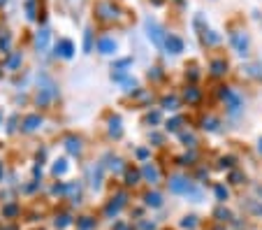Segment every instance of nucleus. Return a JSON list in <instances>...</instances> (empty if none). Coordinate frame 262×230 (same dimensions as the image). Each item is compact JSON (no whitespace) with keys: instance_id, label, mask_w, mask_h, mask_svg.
<instances>
[{"instance_id":"1","label":"nucleus","mask_w":262,"mask_h":230,"mask_svg":"<svg viewBox=\"0 0 262 230\" xmlns=\"http://www.w3.org/2000/svg\"><path fill=\"white\" fill-rule=\"evenodd\" d=\"M128 14L123 7H119L114 0H95L93 5V19L98 21L100 26H112V24H119L121 16Z\"/></svg>"},{"instance_id":"2","label":"nucleus","mask_w":262,"mask_h":230,"mask_svg":"<svg viewBox=\"0 0 262 230\" xmlns=\"http://www.w3.org/2000/svg\"><path fill=\"white\" fill-rule=\"evenodd\" d=\"M216 95H218V100L225 105V112H228L230 116H239L244 112V98L234 89H230V86H218Z\"/></svg>"},{"instance_id":"3","label":"nucleus","mask_w":262,"mask_h":230,"mask_svg":"<svg viewBox=\"0 0 262 230\" xmlns=\"http://www.w3.org/2000/svg\"><path fill=\"white\" fill-rule=\"evenodd\" d=\"M228 37H230V45H232V49L237 51L242 58H246V56L251 54V37H248V33L244 28H234V26H230Z\"/></svg>"},{"instance_id":"4","label":"nucleus","mask_w":262,"mask_h":230,"mask_svg":"<svg viewBox=\"0 0 262 230\" xmlns=\"http://www.w3.org/2000/svg\"><path fill=\"white\" fill-rule=\"evenodd\" d=\"M144 28H146V35H148V40L154 42L158 49H163L165 51V40H167V33H165V28L158 24V21L154 19V16H146L144 19Z\"/></svg>"},{"instance_id":"5","label":"nucleus","mask_w":262,"mask_h":230,"mask_svg":"<svg viewBox=\"0 0 262 230\" xmlns=\"http://www.w3.org/2000/svg\"><path fill=\"white\" fill-rule=\"evenodd\" d=\"M125 205H128V193H125V191H119V193L112 195L109 202L104 205V216H107V219H114V216H119V212L123 210Z\"/></svg>"},{"instance_id":"6","label":"nucleus","mask_w":262,"mask_h":230,"mask_svg":"<svg viewBox=\"0 0 262 230\" xmlns=\"http://www.w3.org/2000/svg\"><path fill=\"white\" fill-rule=\"evenodd\" d=\"M190 186H193V181H190L186 175H169V179H167V189H169V193L186 195V193H188Z\"/></svg>"},{"instance_id":"7","label":"nucleus","mask_w":262,"mask_h":230,"mask_svg":"<svg viewBox=\"0 0 262 230\" xmlns=\"http://www.w3.org/2000/svg\"><path fill=\"white\" fill-rule=\"evenodd\" d=\"M142 181H146V184H151V186H156V184H160V179H163V172H160V168L156 165L154 160H146V163H142Z\"/></svg>"},{"instance_id":"8","label":"nucleus","mask_w":262,"mask_h":230,"mask_svg":"<svg viewBox=\"0 0 262 230\" xmlns=\"http://www.w3.org/2000/svg\"><path fill=\"white\" fill-rule=\"evenodd\" d=\"M228 72H230V60L225 58V56H213V58L209 60V75H211L213 79H223Z\"/></svg>"},{"instance_id":"9","label":"nucleus","mask_w":262,"mask_h":230,"mask_svg":"<svg viewBox=\"0 0 262 230\" xmlns=\"http://www.w3.org/2000/svg\"><path fill=\"white\" fill-rule=\"evenodd\" d=\"M204 98V91L200 89L198 84H186V89L181 91V102H186L188 107H195L200 105Z\"/></svg>"},{"instance_id":"10","label":"nucleus","mask_w":262,"mask_h":230,"mask_svg":"<svg viewBox=\"0 0 262 230\" xmlns=\"http://www.w3.org/2000/svg\"><path fill=\"white\" fill-rule=\"evenodd\" d=\"M58 98L56 93H51L49 89H35V95H33V102H35V107H40V110H49L51 105H54V100Z\"/></svg>"},{"instance_id":"11","label":"nucleus","mask_w":262,"mask_h":230,"mask_svg":"<svg viewBox=\"0 0 262 230\" xmlns=\"http://www.w3.org/2000/svg\"><path fill=\"white\" fill-rule=\"evenodd\" d=\"M54 56L56 58L70 60L74 56V42L70 40V37H60V40L54 45Z\"/></svg>"},{"instance_id":"12","label":"nucleus","mask_w":262,"mask_h":230,"mask_svg":"<svg viewBox=\"0 0 262 230\" xmlns=\"http://www.w3.org/2000/svg\"><path fill=\"white\" fill-rule=\"evenodd\" d=\"M63 147L70 156H81L84 154V140H81L79 135H74V133H70V135L63 137Z\"/></svg>"},{"instance_id":"13","label":"nucleus","mask_w":262,"mask_h":230,"mask_svg":"<svg viewBox=\"0 0 262 230\" xmlns=\"http://www.w3.org/2000/svg\"><path fill=\"white\" fill-rule=\"evenodd\" d=\"M42 123H45V119H42V114H37V112H33V114H26L24 119H21V133H35V130H40Z\"/></svg>"},{"instance_id":"14","label":"nucleus","mask_w":262,"mask_h":230,"mask_svg":"<svg viewBox=\"0 0 262 230\" xmlns=\"http://www.w3.org/2000/svg\"><path fill=\"white\" fill-rule=\"evenodd\" d=\"M107 133L112 140H121L123 137V121L119 114H107Z\"/></svg>"},{"instance_id":"15","label":"nucleus","mask_w":262,"mask_h":230,"mask_svg":"<svg viewBox=\"0 0 262 230\" xmlns=\"http://www.w3.org/2000/svg\"><path fill=\"white\" fill-rule=\"evenodd\" d=\"M49 42H51V30H49V26L45 24L37 28V33H35V47H37L40 54H45V51L49 49Z\"/></svg>"},{"instance_id":"16","label":"nucleus","mask_w":262,"mask_h":230,"mask_svg":"<svg viewBox=\"0 0 262 230\" xmlns=\"http://www.w3.org/2000/svg\"><path fill=\"white\" fill-rule=\"evenodd\" d=\"M183 49H186V45H183V40H181V37H179V35H174V33H167V40H165V54L179 56Z\"/></svg>"},{"instance_id":"17","label":"nucleus","mask_w":262,"mask_h":230,"mask_svg":"<svg viewBox=\"0 0 262 230\" xmlns=\"http://www.w3.org/2000/svg\"><path fill=\"white\" fill-rule=\"evenodd\" d=\"M183 75H186L188 84H198V81L202 79V70H200L198 60H188V63H186V68H183Z\"/></svg>"},{"instance_id":"18","label":"nucleus","mask_w":262,"mask_h":230,"mask_svg":"<svg viewBox=\"0 0 262 230\" xmlns=\"http://www.w3.org/2000/svg\"><path fill=\"white\" fill-rule=\"evenodd\" d=\"M116 49H119V45H116L114 37L102 35V37L98 40V51H100L102 56H114V54H116Z\"/></svg>"},{"instance_id":"19","label":"nucleus","mask_w":262,"mask_h":230,"mask_svg":"<svg viewBox=\"0 0 262 230\" xmlns=\"http://www.w3.org/2000/svg\"><path fill=\"white\" fill-rule=\"evenodd\" d=\"M21 63H24V51H10V54L5 56V60H3L5 70H10V72H16V70H19Z\"/></svg>"},{"instance_id":"20","label":"nucleus","mask_w":262,"mask_h":230,"mask_svg":"<svg viewBox=\"0 0 262 230\" xmlns=\"http://www.w3.org/2000/svg\"><path fill=\"white\" fill-rule=\"evenodd\" d=\"M179 107H181V98L174 93H165L163 98H160V110L165 112H179Z\"/></svg>"},{"instance_id":"21","label":"nucleus","mask_w":262,"mask_h":230,"mask_svg":"<svg viewBox=\"0 0 262 230\" xmlns=\"http://www.w3.org/2000/svg\"><path fill=\"white\" fill-rule=\"evenodd\" d=\"M179 142H181L183 147H188V149L193 151V149H198V144H200V137L195 135V133H193V130H190V128H183L181 133H179Z\"/></svg>"},{"instance_id":"22","label":"nucleus","mask_w":262,"mask_h":230,"mask_svg":"<svg viewBox=\"0 0 262 230\" xmlns=\"http://www.w3.org/2000/svg\"><path fill=\"white\" fill-rule=\"evenodd\" d=\"M151 102H154V93L146 89H139L137 93L133 95V105L135 107H151Z\"/></svg>"},{"instance_id":"23","label":"nucleus","mask_w":262,"mask_h":230,"mask_svg":"<svg viewBox=\"0 0 262 230\" xmlns=\"http://www.w3.org/2000/svg\"><path fill=\"white\" fill-rule=\"evenodd\" d=\"M200 128L207 130V133H218V130H221V119L213 114H204L202 119H200Z\"/></svg>"},{"instance_id":"24","label":"nucleus","mask_w":262,"mask_h":230,"mask_svg":"<svg viewBox=\"0 0 262 230\" xmlns=\"http://www.w3.org/2000/svg\"><path fill=\"white\" fill-rule=\"evenodd\" d=\"M123 184L128 186V189H133V186H137L139 181H142V170L139 168H135V165H128V170L123 172Z\"/></svg>"},{"instance_id":"25","label":"nucleus","mask_w":262,"mask_h":230,"mask_svg":"<svg viewBox=\"0 0 262 230\" xmlns=\"http://www.w3.org/2000/svg\"><path fill=\"white\" fill-rule=\"evenodd\" d=\"M186 128V116H181V114H174L172 119H167L165 121V130H167V133H181V130Z\"/></svg>"},{"instance_id":"26","label":"nucleus","mask_w":262,"mask_h":230,"mask_svg":"<svg viewBox=\"0 0 262 230\" xmlns=\"http://www.w3.org/2000/svg\"><path fill=\"white\" fill-rule=\"evenodd\" d=\"M163 123V110H148L142 116V126H158Z\"/></svg>"},{"instance_id":"27","label":"nucleus","mask_w":262,"mask_h":230,"mask_svg":"<svg viewBox=\"0 0 262 230\" xmlns=\"http://www.w3.org/2000/svg\"><path fill=\"white\" fill-rule=\"evenodd\" d=\"M104 170H107V168L102 165V160H100V163H95V168H91V186H93V189H100Z\"/></svg>"},{"instance_id":"28","label":"nucleus","mask_w":262,"mask_h":230,"mask_svg":"<svg viewBox=\"0 0 262 230\" xmlns=\"http://www.w3.org/2000/svg\"><path fill=\"white\" fill-rule=\"evenodd\" d=\"M144 205L158 210V207H163V195H160L158 191H146V193H144Z\"/></svg>"},{"instance_id":"29","label":"nucleus","mask_w":262,"mask_h":230,"mask_svg":"<svg viewBox=\"0 0 262 230\" xmlns=\"http://www.w3.org/2000/svg\"><path fill=\"white\" fill-rule=\"evenodd\" d=\"M200 40H202L204 47H218V45H221V35H218L216 30H211V28L204 30L202 35H200Z\"/></svg>"},{"instance_id":"30","label":"nucleus","mask_w":262,"mask_h":230,"mask_svg":"<svg viewBox=\"0 0 262 230\" xmlns=\"http://www.w3.org/2000/svg\"><path fill=\"white\" fill-rule=\"evenodd\" d=\"M68 170H70L68 158H56V160H54V165H51V175H54L56 179H58V177H63Z\"/></svg>"},{"instance_id":"31","label":"nucleus","mask_w":262,"mask_h":230,"mask_svg":"<svg viewBox=\"0 0 262 230\" xmlns=\"http://www.w3.org/2000/svg\"><path fill=\"white\" fill-rule=\"evenodd\" d=\"M177 165H181V168H195V165H198V154H195V149L188 151V154L179 156V158H177Z\"/></svg>"},{"instance_id":"32","label":"nucleus","mask_w":262,"mask_h":230,"mask_svg":"<svg viewBox=\"0 0 262 230\" xmlns=\"http://www.w3.org/2000/svg\"><path fill=\"white\" fill-rule=\"evenodd\" d=\"M213 219H216L218 223H230V221L234 219V214L228 210V207L221 205V207H216V210H213Z\"/></svg>"},{"instance_id":"33","label":"nucleus","mask_w":262,"mask_h":230,"mask_svg":"<svg viewBox=\"0 0 262 230\" xmlns=\"http://www.w3.org/2000/svg\"><path fill=\"white\" fill-rule=\"evenodd\" d=\"M37 3H40V0H26V16H28L30 21H37V16H40Z\"/></svg>"},{"instance_id":"34","label":"nucleus","mask_w":262,"mask_h":230,"mask_svg":"<svg viewBox=\"0 0 262 230\" xmlns=\"http://www.w3.org/2000/svg\"><path fill=\"white\" fill-rule=\"evenodd\" d=\"M213 195H216V200L223 205V202L230 200V189L225 184H216V186H213Z\"/></svg>"},{"instance_id":"35","label":"nucleus","mask_w":262,"mask_h":230,"mask_svg":"<svg viewBox=\"0 0 262 230\" xmlns=\"http://www.w3.org/2000/svg\"><path fill=\"white\" fill-rule=\"evenodd\" d=\"M234 163H237V158L234 156H221V158L216 160V168L218 170H234Z\"/></svg>"},{"instance_id":"36","label":"nucleus","mask_w":262,"mask_h":230,"mask_svg":"<svg viewBox=\"0 0 262 230\" xmlns=\"http://www.w3.org/2000/svg\"><path fill=\"white\" fill-rule=\"evenodd\" d=\"M228 181H230L232 186H244V184H246V175H244L242 170H237V168H234V170H230Z\"/></svg>"},{"instance_id":"37","label":"nucleus","mask_w":262,"mask_h":230,"mask_svg":"<svg viewBox=\"0 0 262 230\" xmlns=\"http://www.w3.org/2000/svg\"><path fill=\"white\" fill-rule=\"evenodd\" d=\"M12 40H14V37H12L10 30H3V33H0V51L10 54L12 51Z\"/></svg>"},{"instance_id":"38","label":"nucleus","mask_w":262,"mask_h":230,"mask_svg":"<svg viewBox=\"0 0 262 230\" xmlns=\"http://www.w3.org/2000/svg\"><path fill=\"white\" fill-rule=\"evenodd\" d=\"M148 79L156 81V84H158V81H163L165 79V70L160 68V65H151V68H148Z\"/></svg>"},{"instance_id":"39","label":"nucleus","mask_w":262,"mask_h":230,"mask_svg":"<svg viewBox=\"0 0 262 230\" xmlns=\"http://www.w3.org/2000/svg\"><path fill=\"white\" fill-rule=\"evenodd\" d=\"M193 28H195V33H198V35H202L204 30H209V26H207V21H204L202 14H195L193 16Z\"/></svg>"},{"instance_id":"40","label":"nucleus","mask_w":262,"mask_h":230,"mask_svg":"<svg viewBox=\"0 0 262 230\" xmlns=\"http://www.w3.org/2000/svg\"><path fill=\"white\" fill-rule=\"evenodd\" d=\"M93 28H86L84 30V51L86 54H91V51H93Z\"/></svg>"},{"instance_id":"41","label":"nucleus","mask_w":262,"mask_h":230,"mask_svg":"<svg viewBox=\"0 0 262 230\" xmlns=\"http://www.w3.org/2000/svg\"><path fill=\"white\" fill-rule=\"evenodd\" d=\"M19 212H21V207L14 205V202L3 207V216H5V219H14V216H19Z\"/></svg>"},{"instance_id":"42","label":"nucleus","mask_w":262,"mask_h":230,"mask_svg":"<svg viewBox=\"0 0 262 230\" xmlns=\"http://www.w3.org/2000/svg\"><path fill=\"white\" fill-rule=\"evenodd\" d=\"M70 223H72V216H70V214H58V216H56V219H54V225H56V228H58V230L68 228Z\"/></svg>"},{"instance_id":"43","label":"nucleus","mask_w":262,"mask_h":230,"mask_svg":"<svg viewBox=\"0 0 262 230\" xmlns=\"http://www.w3.org/2000/svg\"><path fill=\"white\" fill-rule=\"evenodd\" d=\"M123 86H125V93L128 95H135L139 91V81L135 79V77H128V79L123 81Z\"/></svg>"},{"instance_id":"44","label":"nucleus","mask_w":262,"mask_h":230,"mask_svg":"<svg viewBox=\"0 0 262 230\" xmlns=\"http://www.w3.org/2000/svg\"><path fill=\"white\" fill-rule=\"evenodd\" d=\"M195 225H198V216L195 214H188V216H183L181 219V228L183 230H193Z\"/></svg>"},{"instance_id":"45","label":"nucleus","mask_w":262,"mask_h":230,"mask_svg":"<svg viewBox=\"0 0 262 230\" xmlns=\"http://www.w3.org/2000/svg\"><path fill=\"white\" fill-rule=\"evenodd\" d=\"M77 225L81 230H91V228H95V219L93 216H81V219H77Z\"/></svg>"},{"instance_id":"46","label":"nucleus","mask_w":262,"mask_h":230,"mask_svg":"<svg viewBox=\"0 0 262 230\" xmlns=\"http://www.w3.org/2000/svg\"><path fill=\"white\" fill-rule=\"evenodd\" d=\"M130 65H133V58L128 56V58H119V60H116V63L112 65V70H125V72H128Z\"/></svg>"},{"instance_id":"47","label":"nucleus","mask_w":262,"mask_h":230,"mask_svg":"<svg viewBox=\"0 0 262 230\" xmlns=\"http://www.w3.org/2000/svg\"><path fill=\"white\" fill-rule=\"evenodd\" d=\"M19 128H21V126H19V114H12L10 121H7V133H10V135H14Z\"/></svg>"},{"instance_id":"48","label":"nucleus","mask_w":262,"mask_h":230,"mask_svg":"<svg viewBox=\"0 0 262 230\" xmlns=\"http://www.w3.org/2000/svg\"><path fill=\"white\" fill-rule=\"evenodd\" d=\"M186 195H188L193 202H200V200H202V189H198V186L193 184V186L188 189V193H186Z\"/></svg>"},{"instance_id":"49","label":"nucleus","mask_w":262,"mask_h":230,"mask_svg":"<svg viewBox=\"0 0 262 230\" xmlns=\"http://www.w3.org/2000/svg\"><path fill=\"white\" fill-rule=\"evenodd\" d=\"M246 75L255 77V79H262V65H260V63H255V65H248V68H246Z\"/></svg>"},{"instance_id":"50","label":"nucleus","mask_w":262,"mask_h":230,"mask_svg":"<svg viewBox=\"0 0 262 230\" xmlns=\"http://www.w3.org/2000/svg\"><path fill=\"white\" fill-rule=\"evenodd\" d=\"M135 156H137V158L142 160V163H146V160H151V151H148L146 147H139V149L135 151Z\"/></svg>"},{"instance_id":"51","label":"nucleus","mask_w":262,"mask_h":230,"mask_svg":"<svg viewBox=\"0 0 262 230\" xmlns=\"http://www.w3.org/2000/svg\"><path fill=\"white\" fill-rule=\"evenodd\" d=\"M65 189H68V184H65V181H60V184L56 181V184L51 186V193H54V195H65Z\"/></svg>"},{"instance_id":"52","label":"nucleus","mask_w":262,"mask_h":230,"mask_svg":"<svg viewBox=\"0 0 262 230\" xmlns=\"http://www.w3.org/2000/svg\"><path fill=\"white\" fill-rule=\"evenodd\" d=\"M148 140L154 142V147H163L165 144V137L160 135V133H151V135H148Z\"/></svg>"},{"instance_id":"53","label":"nucleus","mask_w":262,"mask_h":230,"mask_svg":"<svg viewBox=\"0 0 262 230\" xmlns=\"http://www.w3.org/2000/svg\"><path fill=\"white\" fill-rule=\"evenodd\" d=\"M246 205H248V210H251L253 214H262V200H260V202H255V200H248Z\"/></svg>"},{"instance_id":"54","label":"nucleus","mask_w":262,"mask_h":230,"mask_svg":"<svg viewBox=\"0 0 262 230\" xmlns=\"http://www.w3.org/2000/svg\"><path fill=\"white\" fill-rule=\"evenodd\" d=\"M198 177H200V179H207L209 170H207V168H198Z\"/></svg>"},{"instance_id":"55","label":"nucleus","mask_w":262,"mask_h":230,"mask_svg":"<svg viewBox=\"0 0 262 230\" xmlns=\"http://www.w3.org/2000/svg\"><path fill=\"white\" fill-rule=\"evenodd\" d=\"M0 230H19V225L16 223H3L0 225Z\"/></svg>"},{"instance_id":"56","label":"nucleus","mask_w":262,"mask_h":230,"mask_svg":"<svg viewBox=\"0 0 262 230\" xmlns=\"http://www.w3.org/2000/svg\"><path fill=\"white\" fill-rule=\"evenodd\" d=\"M114 230H130V228L123 223V221H121V223H116V225H114Z\"/></svg>"},{"instance_id":"57","label":"nucleus","mask_w":262,"mask_h":230,"mask_svg":"<svg viewBox=\"0 0 262 230\" xmlns=\"http://www.w3.org/2000/svg\"><path fill=\"white\" fill-rule=\"evenodd\" d=\"M142 230H154V223H148V221H144V223H142Z\"/></svg>"},{"instance_id":"58","label":"nucleus","mask_w":262,"mask_h":230,"mask_svg":"<svg viewBox=\"0 0 262 230\" xmlns=\"http://www.w3.org/2000/svg\"><path fill=\"white\" fill-rule=\"evenodd\" d=\"M151 5H156V7H160V5H165V0H148Z\"/></svg>"},{"instance_id":"59","label":"nucleus","mask_w":262,"mask_h":230,"mask_svg":"<svg viewBox=\"0 0 262 230\" xmlns=\"http://www.w3.org/2000/svg\"><path fill=\"white\" fill-rule=\"evenodd\" d=\"M3 177H5V165L0 163V181H3Z\"/></svg>"},{"instance_id":"60","label":"nucleus","mask_w":262,"mask_h":230,"mask_svg":"<svg viewBox=\"0 0 262 230\" xmlns=\"http://www.w3.org/2000/svg\"><path fill=\"white\" fill-rule=\"evenodd\" d=\"M257 151H260V156H262V137L257 140Z\"/></svg>"},{"instance_id":"61","label":"nucleus","mask_w":262,"mask_h":230,"mask_svg":"<svg viewBox=\"0 0 262 230\" xmlns=\"http://www.w3.org/2000/svg\"><path fill=\"white\" fill-rule=\"evenodd\" d=\"M257 193H260V198H262V186H257Z\"/></svg>"},{"instance_id":"62","label":"nucleus","mask_w":262,"mask_h":230,"mask_svg":"<svg viewBox=\"0 0 262 230\" xmlns=\"http://www.w3.org/2000/svg\"><path fill=\"white\" fill-rule=\"evenodd\" d=\"M5 3H7V0H0V7H3V5H5Z\"/></svg>"},{"instance_id":"63","label":"nucleus","mask_w":262,"mask_h":230,"mask_svg":"<svg viewBox=\"0 0 262 230\" xmlns=\"http://www.w3.org/2000/svg\"><path fill=\"white\" fill-rule=\"evenodd\" d=\"M177 3H183V0H177Z\"/></svg>"}]
</instances>
